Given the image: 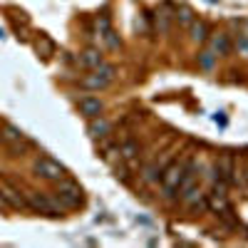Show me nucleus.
<instances>
[{"mask_svg":"<svg viewBox=\"0 0 248 248\" xmlns=\"http://www.w3.org/2000/svg\"><path fill=\"white\" fill-rule=\"evenodd\" d=\"M52 199L57 201L60 209H77V206L82 203V189L75 181L60 179L57 181V191L52 194Z\"/></svg>","mask_w":248,"mask_h":248,"instance_id":"1","label":"nucleus"},{"mask_svg":"<svg viewBox=\"0 0 248 248\" xmlns=\"http://www.w3.org/2000/svg\"><path fill=\"white\" fill-rule=\"evenodd\" d=\"M184 171H186L184 161H171L169 167L161 171V189H164V196H167V199L179 194V184L184 179Z\"/></svg>","mask_w":248,"mask_h":248,"instance_id":"2","label":"nucleus"},{"mask_svg":"<svg viewBox=\"0 0 248 248\" xmlns=\"http://www.w3.org/2000/svg\"><path fill=\"white\" fill-rule=\"evenodd\" d=\"M32 171H35V176L45 179V181H60V179H65V167L57 164L55 159H50V156H37L35 164H32Z\"/></svg>","mask_w":248,"mask_h":248,"instance_id":"3","label":"nucleus"},{"mask_svg":"<svg viewBox=\"0 0 248 248\" xmlns=\"http://www.w3.org/2000/svg\"><path fill=\"white\" fill-rule=\"evenodd\" d=\"M112 82H114V67L102 62L99 67L92 70V75H87L85 79H82V87L85 90H105V87L112 85Z\"/></svg>","mask_w":248,"mask_h":248,"instance_id":"4","label":"nucleus"},{"mask_svg":"<svg viewBox=\"0 0 248 248\" xmlns=\"http://www.w3.org/2000/svg\"><path fill=\"white\" fill-rule=\"evenodd\" d=\"M28 206L40 214H47V216H60L62 209L57 206V201L52 196H45V194H30L28 196Z\"/></svg>","mask_w":248,"mask_h":248,"instance_id":"5","label":"nucleus"},{"mask_svg":"<svg viewBox=\"0 0 248 248\" xmlns=\"http://www.w3.org/2000/svg\"><path fill=\"white\" fill-rule=\"evenodd\" d=\"M236 167H233V159L231 156H221L216 161V181L223 184V186H231L236 184Z\"/></svg>","mask_w":248,"mask_h":248,"instance_id":"6","label":"nucleus"},{"mask_svg":"<svg viewBox=\"0 0 248 248\" xmlns=\"http://www.w3.org/2000/svg\"><path fill=\"white\" fill-rule=\"evenodd\" d=\"M3 141H10L13 147H20V149L30 147V139L20 132L17 127H13V124H5V127H3Z\"/></svg>","mask_w":248,"mask_h":248,"instance_id":"7","label":"nucleus"},{"mask_svg":"<svg viewBox=\"0 0 248 248\" xmlns=\"http://www.w3.org/2000/svg\"><path fill=\"white\" fill-rule=\"evenodd\" d=\"M102 102L97 99V97H82L79 99V112L85 114V117H90V119H97L99 114H102Z\"/></svg>","mask_w":248,"mask_h":248,"instance_id":"8","label":"nucleus"},{"mask_svg":"<svg viewBox=\"0 0 248 248\" xmlns=\"http://www.w3.org/2000/svg\"><path fill=\"white\" fill-rule=\"evenodd\" d=\"M79 62H82V65H85L87 70H94V67H99L102 62H105V57H102V50H97V47H87L85 52H82Z\"/></svg>","mask_w":248,"mask_h":248,"instance_id":"9","label":"nucleus"},{"mask_svg":"<svg viewBox=\"0 0 248 248\" xmlns=\"http://www.w3.org/2000/svg\"><path fill=\"white\" fill-rule=\"evenodd\" d=\"M189 28H191L194 43H206V40H209V23H206V20H194Z\"/></svg>","mask_w":248,"mask_h":248,"instance_id":"10","label":"nucleus"},{"mask_svg":"<svg viewBox=\"0 0 248 248\" xmlns=\"http://www.w3.org/2000/svg\"><path fill=\"white\" fill-rule=\"evenodd\" d=\"M0 194H3L5 203L15 206V209H23V206H28V201H25L23 196H17V191H15V189H10V186H3V189H0Z\"/></svg>","mask_w":248,"mask_h":248,"instance_id":"11","label":"nucleus"},{"mask_svg":"<svg viewBox=\"0 0 248 248\" xmlns=\"http://www.w3.org/2000/svg\"><path fill=\"white\" fill-rule=\"evenodd\" d=\"M214 52L216 55H229L231 52V35H226V32H221L218 37H214Z\"/></svg>","mask_w":248,"mask_h":248,"instance_id":"12","label":"nucleus"},{"mask_svg":"<svg viewBox=\"0 0 248 248\" xmlns=\"http://www.w3.org/2000/svg\"><path fill=\"white\" fill-rule=\"evenodd\" d=\"M119 154H122V159H134L137 154H139V144L137 141H132V139H124L122 144H119Z\"/></svg>","mask_w":248,"mask_h":248,"instance_id":"13","label":"nucleus"},{"mask_svg":"<svg viewBox=\"0 0 248 248\" xmlns=\"http://www.w3.org/2000/svg\"><path fill=\"white\" fill-rule=\"evenodd\" d=\"M90 134L97 137V139L107 137V134H109V122H105V119H99V117H97V119L90 124Z\"/></svg>","mask_w":248,"mask_h":248,"instance_id":"14","label":"nucleus"},{"mask_svg":"<svg viewBox=\"0 0 248 248\" xmlns=\"http://www.w3.org/2000/svg\"><path fill=\"white\" fill-rule=\"evenodd\" d=\"M216 52L214 50H203L201 55H199V65L203 67V70H214V62H216Z\"/></svg>","mask_w":248,"mask_h":248,"instance_id":"15","label":"nucleus"},{"mask_svg":"<svg viewBox=\"0 0 248 248\" xmlns=\"http://www.w3.org/2000/svg\"><path fill=\"white\" fill-rule=\"evenodd\" d=\"M176 17H179V23H181L184 28H189V25L194 23V17H191V10H189V8H186V5L181 8V13H179Z\"/></svg>","mask_w":248,"mask_h":248,"instance_id":"16","label":"nucleus"},{"mask_svg":"<svg viewBox=\"0 0 248 248\" xmlns=\"http://www.w3.org/2000/svg\"><path fill=\"white\" fill-rule=\"evenodd\" d=\"M161 171H164V169H159L156 164H152V167H147V174H144V179H147V181H159V179H161Z\"/></svg>","mask_w":248,"mask_h":248,"instance_id":"17","label":"nucleus"},{"mask_svg":"<svg viewBox=\"0 0 248 248\" xmlns=\"http://www.w3.org/2000/svg\"><path fill=\"white\" fill-rule=\"evenodd\" d=\"M3 206H5V199H3V194H0V209H3Z\"/></svg>","mask_w":248,"mask_h":248,"instance_id":"18","label":"nucleus"},{"mask_svg":"<svg viewBox=\"0 0 248 248\" xmlns=\"http://www.w3.org/2000/svg\"><path fill=\"white\" fill-rule=\"evenodd\" d=\"M243 176H246V181H248V171H246V174H243Z\"/></svg>","mask_w":248,"mask_h":248,"instance_id":"19","label":"nucleus"},{"mask_svg":"<svg viewBox=\"0 0 248 248\" xmlns=\"http://www.w3.org/2000/svg\"><path fill=\"white\" fill-rule=\"evenodd\" d=\"M0 144H3V134H0Z\"/></svg>","mask_w":248,"mask_h":248,"instance_id":"20","label":"nucleus"}]
</instances>
